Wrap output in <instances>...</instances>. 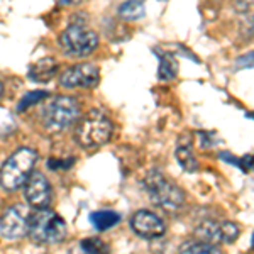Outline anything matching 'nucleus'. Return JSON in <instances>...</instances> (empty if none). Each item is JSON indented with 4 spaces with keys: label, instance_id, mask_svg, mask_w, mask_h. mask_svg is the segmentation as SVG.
Returning <instances> with one entry per match:
<instances>
[{
    "label": "nucleus",
    "instance_id": "obj_6",
    "mask_svg": "<svg viewBox=\"0 0 254 254\" xmlns=\"http://www.w3.org/2000/svg\"><path fill=\"white\" fill-rule=\"evenodd\" d=\"M60 48L71 58H85L98 48V36L85 24H69L58 38Z\"/></svg>",
    "mask_w": 254,
    "mask_h": 254
},
{
    "label": "nucleus",
    "instance_id": "obj_21",
    "mask_svg": "<svg viewBox=\"0 0 254 254\" xmlns=\"http://www.w3.org/2000/svg\"><path fill=\"white\" fill-rule=\"evenodd\" d=\"M3 90H5V88H3V83H2V81H0V98L3 97Z\"/></svg>",
    "mask_w": 254,
    "mask_h": 254
},
{
    "label": "nucleus",
    "instance_id": "obj_15",
    "mask_svg": "<svg viewBox=\"0 0 254 254\" xmlns=\"http://www.w3.org/2000/svg\"><path fill=\"white\" fill-rule=\"evenodd\" d=\"M146 9L142 0H126L124 3H121L117 9V15L124 20H136L144 17Z\"/></svg>",
    "mask_w": 254,
    "mask_h": 254
},
{
    "label": "nucleus",
    "instance_id": "obj_3",
    "mask_svg": "<svg viewBox=\"0 0 254 254\" xmlns=\"http://www.w3.org/2000/svg\"><path fill=\"white\" fill-rule=\"evenodd\" d=\"M36 161L38 153L32 147H20L12 153L0 168V188L9 193L22 188L34 170Z\"/></svg>",
    "mask_w": 254,
    "mask_h": 254
},
{
    "label": "nucleus",
    "instance_id": "obj_1",
    "mask_svg": "<svg viewBox=\"0 0 254 254\" xmlns=\"http://www.w3.org/2000/svg\"><path fill=\"white\" fill-rule=\"evenodd\" d=\"M142 188L151 203L166 214H178L187 203V193L161 170H149L142 178Z\"/></svg>",
    "mask_w": 254,
    "mask_h": 254
},
{
    "label": "nucleus",
    "instance_id": "obj_13",
    "mask_svg": "<svg viewBox=\"0 0 254 254\" xmlns=\"http://www.w3.org/2000/svg\"><path fill=\"white\" fill-rule=\"evenodd\" d=\"M56 73H58V63H56L55 58H41L34 61L27 69V76L32 81H38V83L53 80Z\"/></svg>",
    "mask_w": 254,
    "mask_h": 254
},
{
    "label": "nucleus",
    "instance_id": "obj_14",
    "mask_svg": "<svg viewBox=\"0 0 254 254\" xmlns=\"http://www.w3.org/2000/svg\"><path fill=\"white\" fill-rule=\"evenodd\" d=\"M90 222L97 231H109L121 222V215L114 210H97L90 214Z\"/></svg>",
    "mask_w": 254,
    "mask_h": 254
},
{
    "label": "nucleus",
    "instance_id": "obj_9",
    "mask_svg": "<svg viewBox=\"0 0 254 254\" xmlns=\"http://www.w3.org/2000/svg\"><path fill=\"white\" fill-rule=\"evenodd\" d=\"M100 81V69L93 63H78L60 75V85L64 88H95Z\"/></svg>",
    "mask_w": 254,
    "mask_h": 254
},
{
    "label": "nucleus",
    "instance_id": "obj_2",
    "mask_svg": "<svg viewBox=\"0 0 254 254\" xmlns=\"http://www.w3.org/2000/svg\"><path fill=\"white\" fill-rule=\"evenodd\" d=\"M114 134V124L107 114L100 110H90L76 122L75 126V142L85 151H95L105 146Z\"/></svg>",
    "mask_w": 254,
    "mask_h": 254
},
{
    "label": "nucleus",
    "instance_id": "obj_10",
    "mask_svg": "<svg viewBox=\"0 0 254 254\" xmlns=\"http://www.w3.org/2000/svg\"><path fill=\"white\" fill-rule=\"evenodd\" d=\"M130 229H132L134 234H137L142 239H159V237L165 236L166 232V224L158 214L151 210H137L136 214L130 217L129 220Z\"/></svg>",
    "mask_w": 254,
    "mask_h": 254
},
{
    "label": "nucleus",
    "instance_id": "obj_17",
    "mask_svg": "<svg viewBox=\"0 0 254 254\" xmlns=\"http://www.w3.org/2000/svg\"><path fill=\"white\" fill-rule=\"evenodd\" d=\"M180 253H190V254H210V253H220L219 246H214V244H208L205 241H200V239H191V241H187L183 243L182 246L178 248Z\"/></svg>",
    "mask_w": 254,
    "mask_h": 254
},
{
    "label": "nucleus",
    "instance_id": "obj_12",
    "mask_svg": "<svg viewBox=\"0 0 254 254\" xmlns=\"http://www.w3.org/2000/svg\"><path fill=\"white\" fill-rule=\"evenodd\" d=\"M175 156H176L178 165L182 166L187 173H196V171L200 170V163L193 153V147H191V139L188 136H183L178 139Z\"/></svg>",
    "mask_w": 254,
    "mask_h": 254
},
{
    "label": "nucleus",
    "instance_id": "obj_5",
    "mask_svg": "<svg viewBox=\"0 0 254 254\" xmlns=\"http://www.w3.org/2000/svg\"><path fill=\"white\" fill-rule=\"evenodd\" d=\"M68 234L66 222L60 214L53 212L51 208H38L31 215L29 236L36 244L55 246L64 241Z\"/></svg>",
    "mask_w": 254,
    "mask_h": 254
},
{
    "label": "nucleus",
    "instance_id": "obj_23",
    "mask_svg": "<svg viewBox=\"0 0 254 254\" xmlns=\"http://www.w3.org/2000/svg\"><path fill=\"white\" fill-rule=\"evenodd\" d=\"M253 239H254V237H253ZM253 244H254V241H253Z\"/></svg>",
    "mask_w": 254,
    "mask_h": 254
},
{
    "label": "nucleus",
    "instance_id": "obj_4",
    "mask_svg": "<svg viewBox=\"0 0 254 254\" xmlns=\"http://www.w3.org/2000/svg\"><path fill=\"white\" fill-rule=\"evenodd\" d=\"M80 104L75 97L56 95L44 105L43 124L44 129L51 134H60L68 130L73 124L78 122Z\"/></svg>",
    "mask_w": 254,
    "mask_h": 254
},
{
    "label": "nucleus",
    "instance_id": "obj_19",
    "mask_svg": "<svg viewBox=\"0 0 254 254\" xmlns=\"http://www.w3.org/2000/svg\"><path fill=\"white\" fill-rule=\"evenodd\" d=\"M81 249L87 253H104L107 251V246L102 243L100 239H97V237H90V239H85L81 243Z\"/></svg>",
    "mask_w": 254,
    "mask_h": 254
},
{
    "label": "nucleus",
    "instance_id": "obj_8",
    "mask_svg": "<svg viewBox=\"0 0 254 254\" xmlns=\"http://www.w3.org/2000/svg\"><path fill=\"white\" fill-rule=\"evenodd\" d=\"M31 210L24 203H15L3 210L0 215V234L7 239L17 241L26 234H29Z\"/></svg>",
    "mask_w": 254,
    "mask_h": 254
},
{
    "label": "nucleus",
    "instance_id": "obj_11",
    "mask_svg": "<svg viewBox=\"0 0 254 254\" xmlns=\"http://www.w3.org/2000/svg\"><path fill=\"white\" fill-rule=\"evenodd\" d=\"M24 196H26V202L34 208L49 207L53 200V188L44 173L32 171L24 185Z\"/></svg>",
    "mask_w": 254,
    "mask_h": 254
},
{
    "label": "nucleus",
    "instance_id": "obj_7",
    "mask_svg": "<svg viewBox=\"0 0 254 254\" xmlns=\"http://www.w3.org/2000/svg\"><path fill=\"white\" fill-rule=\"evenodd\" d=\"M239 225L231 220H202L198 225L195 227L193 234L196 239L205 241L208 244L220 246V244H232L236 243V239L239 237Z\"/></svg>",
    "mask_w": 254,
    "mask_h": 254
},
{
    "label": "nucleus",
    "instance_id": "obj_20",
    "mask_svg": "<svg viewBox=\"0 0 254 254\" xmlns=\"http://www.w3.org/2000/svg\"><path fill=\"white\" fill-rule=\"evenodd\" d=\"M85 0H60L61 5H80V3H83Z\"/></svg>",
    "mask_w": 254,
    "mask_h": 254
},
{
    "label": "nucleus",
    "instance_id": "obj_22",
    "mask_svg": "<svg viewBox=\"0 0 254 254\" xmlns=\"http://www.w3.org/2000/svg\"><path fill=\"white\" fill-rule=\"evenodd\" d=\"M253 31H254V17H253Z\"/></svg>",
    "mask_w": 254,
    "mask_h": 254
},
{
    "label": "nucleus",
    "instance_id": "obj_16",
    "mask_svg": "<svg viewBox=\"0 0 254 254\" xmlns=\"http://www.w3.org/2000/svg\"><path fill=\"white\" fill-rule=\"evenodd\" d=\"M178 75V63L170 53H161L159 56V68H158V78L163 81L173 80Z\"/></svg>",
    "mask_w": 254,
    "mask_h": 254
},
{
    "label": "nucleus",
    "instance_id": "obj_18",
    "mask_svg": "<svg viewBox=\"0 0 254 254\" xmlns=\"http://www.w3.org/2000/svg\"><path fill=\"white\" fill-rule=\"evenodd\" d=\"M46 97H49V93L46 90H32V92L26 93V95L20 98V102L17 105V112H22V110L29 109L31 105H34V104H39V102L44 100Z\"/></svg>",
    "mask_w": 254,
    "mask_h": 254
}]
</instances>
